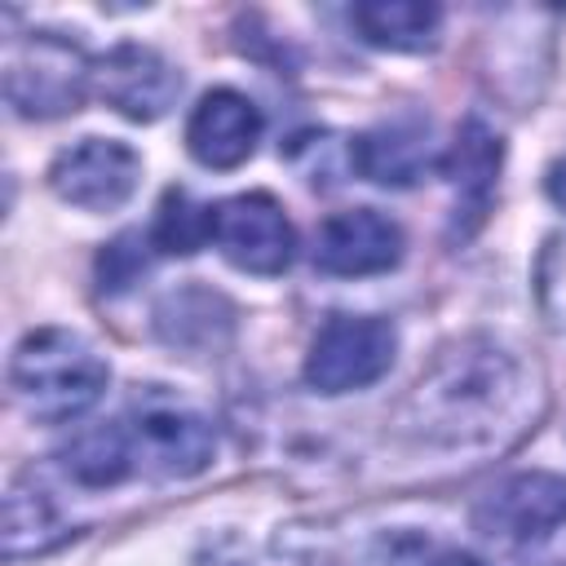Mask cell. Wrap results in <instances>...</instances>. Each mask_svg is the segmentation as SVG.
<instances>
[{
  "mask_svg": "<svg viewBox=\"0 0 566 566\" xmlns=\"http://www.w3.org/2000/svg\"><path fill=\"white\" fill-rule=\"evenodd\" d=\"M106 380H111V367L102 363V354L66 327L27 332L9 363L13 398L31 420H49V424L84 416L102 398Z\"/></svg>",
  "mask_w": 566,
  "mask_h": 566,
  "instance_id": "obj_1",
  "label": "cell"
},
{
  "mask_svg": "<svg viewBox=\"0 0 566 566\" xmlns=\"http://www.w3.org/2000/svg\"><path fill=\"white\" fill-rule=\"evenodd\" d=\"M522 380L517 367L500 354V349H451L442 354V363L420 376L416 385V402L424 407L420 424L429 433L442 429V438H469V433H491V416L509 411L517 398Z\"/></svg>",
  "mask_w": 566,
  "mask_h": 566,
  "instance_id": "obj_2",
  "label": "cell"
},
{
  "mask_svg": "<svg viewBox=\"0 0 566 566\" xmlns=\"http://www.w3.org/2000/svg\"><path fill=\"white\" fill-rule=\"evenodd\" d=\"M93 84V66L80 53V44L35 31L27 40H9L4 53V97L27 119H57L80 111L84 93Z\"/></svg>",
  "mask_w": 566,
  "mask_h": 566,
  "instance_id": "obj_3",
  "label": "cell"
},
{
  "mask_svg": "<svg viewBox=\"0 0 566 566\" xmlns=\"http://www.w3.org/2000/svg\"><path fill=\"white\" fill-rule=\"evenodd\" d=\"M398 354V332L376 314H332L305 354V385L318 394H349L376 385Z\"/></svg>",
  "mask_w": 566,
  "mask_h": 566,
  "instance_id": "obj_4",
  "label": "cell"
},
{
  "mask_svg": "<svg viewBox=\"0 0 566 566\" xmlns=\"http://www.w3.org/2000/svg\"><path fill=\"white\" fill-rule=\"evenodd\" d=\"M212 243L234 270L261 279L283 274L296 256V230L283 203L265 190H248L212 203Z\"/></svg>",
  "mask_w": 566,
  "mask_h": 566,
  "instance_id": "obj_5",
  "label": "cell"
},
{
  "mask_svg": "<svg viewBox=\"0 0 566 566\" xmlns=\"http://www.w3.org/2000/svg\"><path fill=\"white\" fill-rule=\"evenodd\" d=\"M124 424L133 438L137 469L159 473V478H195L208 469V460L217 451L212 424L195 407L164 398V394L142 398Z\"/></svg>",
  "mask_w": 566,
  "mask_h": 566,
  "instance_id": "obj_6",
  "label": "cell"
},
{
  "mask_svg": "<svg viewBox=\"0 0 566 566\" xmlns=\"http://www.w3.org/2000/svg\"><path fill=\"white\" fill-rule=\"evenodd\" d=\"M137 181H142V159L128 142L115 137H84L66 146L49 168L53 195L84 212H111L128 203Z\"/></svg>",
  "mask_w": 566,
  "mask_h": 566,
  "instance_id": "obj_7",
  "label": "cell"
},
{
  "mask_svg": "<svg viewBox=\"0 0 566 566\" xmlns=\"http://www.w3.org/2000/svg\"><path fill=\"white\" fill-rule=\"evenodd\" d=\"M93 93L124 119L150 124L164 119L181 97V75L164 53L146 44H115L93 62Z\"/></svg>",
  "mask_w": 566,
  "mask_h": 566,
  "instance_id": "obj_8",
  "label": "cell"
},
{
  "mask_svg": "<svg viewBox=\"0 0 566 566\" xmlns=\"http://www.w3.org/2000/svg\"><path fill=\"white\" fill-rule=\"evenodd\" d=\"M314 265L332 279H367V274H385L402 261V226L376 208H349V212H332L318 230H314V248H310Z\"/></svg>",
  "mask_w": 566,
  "mask_h": 566,
  "instance_id": "obj_9",
  "label": "cell"
},
{
  "mask_svg": "<svg viewBox=\"0 0 566 566\" xmlns=\"http://www.w3.org/2000/svg\"><path fill=\"white\" fill-rule=\"evenodd\" d=\"M473 522L482 535L504 539V544L544 539L548 531L566 522V478L544 473V469L513 473L482 495V504L473 509Z\"/></svg>",
  "mask_w": 566,
  "mask_h": 566,
  "instance_id": "obj_10",
  "label": "cell"
},
{
  "mask_svg": "<svg viewBox=\"0 0 566 566\" xmlns=\"http://www.w3.org/2000/svg\"><path fill=\"white\" fill-rule=\"evenodd\" d=\"M433 164H442V159L433 155V128L420 115L385 119V124H376V128H367L349 142V168H358L376 186L407 190Z\"/></svg>",
  "mask_w": 566,
  "mask_h": 566,
  "instance_id": "obj_11",
  "label": "cell"
},
{
  "mask_svg": "<svg viewBox=\"0 0 566 566\" xmlns=\"http://www.w3.org/2000/svg\"><path fill=\"white\" fill-rule=\"evenodd\" d=\"M261 142V111L239 88H212L186 119V150L203 168H239Z\"/></svg>",
  "mask_w": 566,
  "mask_h": 566,
  "instance_id": "obj_12",
  "label": "cell"
},
{
  "mask_svg": "<svg viewBox=\"0 0 566 566\" xmlns=\"http://www.w3.org/2000/svg\"><path fill=\"white\" fill-rule=\"evenodd\" d=\"M500 159H504V142L495 128H486L478 115L460 124L447 159H442V172L451 177L455 186V221L460 212L469 217L464 221V234L486 217L491 208V195H495V177H500Z\"/></svg>",
  "mask_w": 566,
  "mask_h": 566,
  "instance_id": "obj_13",
  "label": "cell"
},
{
  "mask_svg": "<svg viewBox=\"0 0 566 566\" xmlns=\"http://www.w3.org/2000/svg\"><path fill=\"white\" fill-rule=\"evenodd\" d=\"M57 455H62V473L71 482H80V486H93V491L115 486L137 469L133 438H128L124 420H106V424L80 429Z\"/></svg>",
  "mask_w": 566,
  "mask_h": 566,
  "instance_id": "obj_14",
  "label": "cell"
},
{
  "mask_svg": "<svg viewBox=\"0 0 566 566\" xmlns=\"http://www.w3.org/2000/svg\"><path fill=\"white\" fill-rule=\"evenodd\" d=\"M354 27L376 49L424 53L438 44L442 13L438 4H420V0H363L354 4Z\"/></svg>",
  "mask_w": 566,
  "mask_h": 566,
  "instance_id": "obj_15",
  "label": "cell"
},
{
  "mask_svg": "<svg viewBox=\"0 0 566 566\" xmlns=\"http://www.w3.org/2000/svg\"><path fill=\"white\" fill-rule=\"evenodd\" d=\"M150 243L159 252H172V256L199 252L203 243H212V203H195L190 190H177V186L164 190L159 212H155Z\"/></svg>",
  "mask_w": 566,
  "mask_h": 566,
  "instance_id": "obj_16",
  "label": "cell"
},
{
  "mask_svg": "<svg viewBox=\"0 0 566 566\" xmlns=\"http://www.w3.org/2000/svg\"><path fill=\"white\" fill-rule=\"evenodd\" d=\"M53 535H57V517H53L44 491L13 486L9 500H4V553L9 557L35 553V548L53 544Z\"/></svg>",
  "mask_w": 566,
  "mask_h": 566,
  "instance_id": "obj_17",
  "label": "cell"
},
{
  "mask_svg": "<svg viewBox=\"0 0 566 566\" xmlns=\"http://www.w3.org/2000/svg\"><path fill=\"white\" fill-rule=\"evenodd\" d=\"M535 305H539V318L553 327V332H566V230L548 234L539 256H535Z\"/></svg>",
  "mask_w": 566,
  "mask_h": 566,
  "instance_id": "obj_18",
  "label": "cell"
},
{
  "mask_svg": "<svg viewBox=\"0 0 566 566\" xmlns=\"http://www.w3.org/2000/svg\"><path fill=\"white\" fill-rule=\"evenodd\" d=\"M146 239L137 230L119 234L115 243H106V252L97 256V279H102V292H124L133 287L142 274H146Z\"/></svg>",
  "mask_w": 566,
  "mask_h": 566,
  "instance_id": "obj_19",
  "label": "cell"
},
{
  "mask_svg": "<svg viewBox=\"0 0 566 566\" xmlns=\"http://www.w3.org/2000/svg\"><path fill=\"white\" fill-rule=\"evenodd\" d=\"M544 190H548V199L566 212V159H557L553 168H548V177H544Z\"/></svg>",
  "mask_w": 566,
  "mask_h": 566,
  "instance_id": "obj_20",
  "label": "cell"
},
{
  "mask_svg": "<svg viewBox=\"0 0 566 566\" xmlns=\"http://www.w3.org/2000/svg\"><path fill=\"white\" fill-rule=\"evenodd\" d=\"M429 566H486V562H478L473 553H442V557H433Z\"/></svg>",
  "mask_w": 566,
  "mask_h": 566,
  "instance_id": "obj_21",
  "label": "cell"
}]
</instances>
